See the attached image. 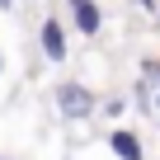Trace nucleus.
I'll list each match as a JSON object with an SVG mask.
<instances>
[{
  "label": "nucleus",
  "mask_w": 160,
  "mask_h": 160,
  "mask_svg": "<svg viewBox=\"0 0 160 160\" xmlns=\"http://www.w3.org/2000/svg\"><path fill=\"white\" fill-rule=\"evenodd\" d=\"M57 108H61V118L80 122V118H90V113H94V94H90L85 85H75V80H66V85L57 90Z\"/></svg>",
  "instance_id": "nucleus-1"
},
{
  "label": "nucleus",
  "mask_w": 160,
  "mask_h": 160,
  "mask_svg": "<svg viewBox=\"0 0 160 160\" xmlns=\"http://www.w3.org/2000/svg\"><path fill=\"white\" fill-rule=\"evenodd\" d=\"M38 47H42L47 61H66V28H61L57 19H42V28H38Z\"/></svg>",
  "instance_id": "nucleus-2"
},
{
  "label": "nucleus",
  "mask_w": 160,
  "mask_h": 160,
  "mask_svg": "<svg viewBox=\"0 0 160 160\" xmlns=\"http://www.w3.org/2000/svg\"><path fill=\"white\" fill-rule=\"evenodd\" d=\"M108 151H113L118 160H146V151H141V137H137V132H127V127H118V132L108 137Z\"/></svg>",
  "instance_id": "nucleus-3"
},
{
  "label": "nucleus",
  "mask_w": 160,
  "mask_h": 160,
  "mask_svg": "<svg viewBox=\"0 0 160 160\" xmlns=\"http://www.w3.org/2000/svg\"><path fill=\"white\" fill-rule=\"evenodd\" d=\"M71 10H75V28L85 33V38H94V33L104 28V14H99L94 0H71Z\"/></svg>",
  "instance_id": "nucleus-4"
},
{
  "label": "nucleus",
  "mask_w": 160,
  "mask_h": 160,
  "mask_svg": "<svg viewBox=\"0 0 160 160\" xmlns=\"http://www.w3.org/2000/svg\"><path fill=\"white\" fill-rule=\"evenodd\" d=\"M0 10H14V0H0Z\"/></svg>",
  "instance_id": "nucleus-5"
},
{
  "label": "nucleus",
  "mask_w": 160,
  "mask_h": 160,
  "mask_svg": "<svg viewBox=\"0 0 160 160\" xmlns=\"http://www.w3.org/2000/svg\"><path fill=\"white\" fill-rule=\"evenodd\" d=\"M0 66H5V57H0Z\"/></svg>",
  "instance_id": "nucleus-6"
}]
</instances>
